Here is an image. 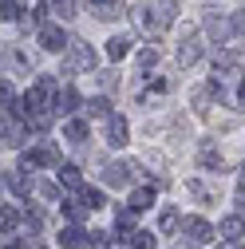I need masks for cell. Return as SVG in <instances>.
<instances>
[{
    "label": "cell",
    "instance_id": "ab89813d",
    "mask_svg": "<svg viewBox=\"0 0 245 249\" xmlns=\"http://www.w3.org/2000/svg\"><path fill=\"white\" fill-rule=\"evenodd\" d=\"M218 249H245V245H241V237H226V245H218Z\"/></svg>",
    "mask_w": 245,
    "mask_h": 249
},
{
    "label": "cell",
    "instance_id": "8d00e7d4",
    "mask_svg": "<svg viewBox=\"0 0 245 249\" xmlns=\"http://www.w3.org/2000/svg\"><path fill=\"white\" fill-rule=\"evenodd\" d=\"M12 99H16V95H12V83H8V79H0V107H8Z\"/></svg>",
    "mask_w": 245,
    "mask_h": 249
},
{
    "label": "cell",
    "instance_id": "f35d334b",
    "mask_svg": "<svg viewBox=\"0 0 245 249\" xmlns=\"http://www.w3.org/2000/svg\"><path fill=\"white\" fill-rule=\"evenodd\" d=\"M237 213L245 217V182H241V190H237Z\"/></svg>",
    "mask_w": 245,
    "mask_h": 249
},
{
    "label": "cell",
    "instance_id": "ba28073f",
    "mask_svg": "<svg viewBox=\"0 0 245 249\" xmlns=\"http://www.w3.org/2000/svg\"><path fill=\"white\" fill-rule=\"evenodd\" d=\"M166 91H170V83H166V79H158V75H155V79H146V83H142V87H139V95H135V99H139V103H142V107H146V103H158V99H162V95H166Z\"/></svg>",
    "mask_w": 245,
    "mask_h": 249
},
{
    "label": "cell",
    "instance_id": "30bf717a",
    "mask_svg": "<svg viewBox=\"0 0 245 249\" xmlns=\"http://www.w3.org/2000/svg\"><path fill=\"white\" fill-rule=\"evenodd\" d=\"M135 178V162H111L107 170H103V182L107 186H127Z\"/></svg>",
    "mask_w": 245,
    "mask_h": 249
},
{
    "label": "cell",
    "instance_id": "9c48e42d",
    "mask_svg": "<svg viewBox=\"0 0 245 249\" xmlns=\"http://www.w3.org/2000/svg\"><path fill=\"white\" fill-rule=\"evenodd\" d=\"M127 135H131L127 119L111 111V115H107V142H111V146H127Z\"/></svg>",
    "mask_w": 245,
    "mask_h": 249
},
{
    "label": "cell",
    "instance_id": "3957f363",
    "mask_svg": "<svg viewBox=\"0 0 245 249\" xmlns=\"http://www.w3.org/2000/svg\"><path fill=\"white\" fill-rule=\"evenodd\" d=\"M95 68V52H91L83 40H68V64H64V75L68 71H91Z\"/></svg>",
    "mask_w": 245,
    "mask_h": 249
},
{
    "label": "cell",
    "instance_id": "ffe728a7",
    "mask_svg": "<svg viewBox=\"0 0 245 249\" xmlns=\"http://www.w3.org/2000/svg\"><path fill=\"white\" fill-rule=\"evenodd\" d=\"M87 213H91V210H87L79 198H64V217H68V222H83Z\"/></svg>",
    "mask_w": 245,
    "mask_h": 249
},
{
    "label": "cell",
    "instance_id": "d6a6232c",
    "mask_svg": "<svg viewBox=\"0 0 245 249\" xmlns=\"http://www.w3.org/2000/svg\"><path fill=\"white\" fill-rule=\"evenodd\" d=\"M155 64H158V48H142V52H139V68H142V71H150Z\"/></svg>",
    "mask_w": 245,
    "mask_h": 249
},
{
    "label": "cell",
    "instance_id": "1f68e13d",
    "mask_svg": "<svg viewBox=\"0 0 245 249\" xmlns=\"http://www.w3.org/2000/svg\"><path fill=\"white\" fill-rule=\"evenodd\" d=\"M107 245H111V230H95L87 237V249H107Z\"/></svg>",
    "mask_w": 245,
    "mask_h": 249
},
{
    "label": "cell",
    "instance_id": "4dcf8cb0",
    "mask_svg": "<svg viewBox=\"0 0 245 249\" xmlns=\"http://www.w3.org/2000/svg\"><path fill=\"white\" fill-rule=\"evenodd\" d=\"M186 190H190V198H198L202 206H213V194L206 190V186H202V182H186Z\"/></svg>",
    "mask_w": 245,
    "mask_h": 249
},
{
    "label": "cell",
    "instance_id": "5b68a950",
    "mask_svg": "<svg viewBox=\"0 0 245 249\" xmlns=\"http://www.w3.org/2000/svg\"><path fill=\"white\" fill-rule=\"evenodd\" d=\"M20 162H24V170H40V166H59V150H55L52 142H44V146H32V150H24V154H20Z\"/></svg>",
    "mask_w": 245,
    "mask_h": 249
},
{
    "label": "cell",
    "instance_id": "ac0fdd59",
    "mask_svg": "<svg viewBox=\"0 0 245 249\" xmlns=\"http://www.w3.org/2000/svg\"><path fill=\"white\" fill-rule=\"evenodd\" d=\"M16 226H20V210L0 202V233H16Z\"/></svg>",
    "mask_w": 245,
    "mask_h": 249
},
{
    "label": "cell",
    "instance_id": "74e56055",
    "mask_svg": "<svg viewBox=\"0 0 245 249\" xmlns=\"http://www.w3.org/2000/svg\"><path fill=\"white\" fill-rule=\"evenodd\" d=\"M233 32L245 40V12H233Z\"/></svg>",
    "mask_w": 245,
    "mask_h": 249
},
{
    "label": "cell",
    "instance_id": "5bb4252c",
    "mask_svg": "<svg viewBox=\"0 0 245 249\" xmlns=\"http://www.w3.org/2000/svg\"><path fill=\"white\" fill-rule=\"evenodd\" d=\"M20 142H24V127H20V123L0 119V146H20Z\"/></svg>",
    "mask_w": 245,
    "mask_h": 249
},
{
    "label": "cell",
    "instance_id": "d4e9b609",
    "mask_svg": "<svg viewBox=\"0 0 245 249\" xmlns=\"http://www.w3.org/2000/svg\"><path fill=\"white\" fill-rule=\"evenodd\" d=\"M131 52V36H115V40H107V55L111 59H122Z\"/></svg>",
    "mask_w": 245,
    "mask_h": 249
},
{
    "label": "cell",
    "instance_id": "d590c367",
    "mask_svg": "<svg viewBox=\"0 0 245 249\" xmlns=\"http://www.w3.org/2000/svg\"><path fill=\"white\" fill-rule=\"evenodd\" d=\"M55 12L64 16V20H71L75 16V0H55Z\"/></svg>",
    "mask_w": 245,
    "mask_h": 249
},
{
    "label": "cell",
    "instance_id": "f1b7e54d",
    "mask_svg": "<svg viewBox=\"0 0 245 249\" xmlns=\"http://www.w3.org/2000/svg\"><path fill=\"white\" fill-rule=\"evenodd\" d=\"M241 230H245V226H241V213H233V217H226V222H222L218 233H222V237H241Z\"/></svg>",
    "mask_w": 245,
    "mask_h": 249
},
{
    "label": "cell",
    "instance_id": "836d02e7",
    "mask_svg": "<svg viewBox=\"0 0 245 249\" xmlns=\"http://www.w3.org/2000/svg\"><path fill=\"white\" fill-rule=\"evenodd\" d=\"M24 217H28V226H32V233H40V226H44V210H40V206H28Z\"/></svg>",
    "mask_w": 245,
    "mask_h": 249
},
{
    "label": "cell",
    "instance_id": "cb8c5ba5",
    "mask_svg": "<svg viewBox=\"0 0 245 249\" xmlns=\"http://www.w3.org/2000/svg\"><path fill=\"white\" fill-rule=\"evenodd\" d=\"M20 12H24V4H20V0H0V20L16 24V20H24Z\"/></svg>",
    "mask_w": 245,
    "mask_h": 249
},
{
    "label": "cell",
    "instance_id": "44dd1931",
    "mask_svg": "<svg viewBox=\"0 0 245 249\" xmlns=\"http://www.w3.org/2000/svg\"><path fill=\"white\" fill-rule=\"evenodd\" d=\"M127 249H155V233H146V230H131V233H127Z\"/></svg>",
    "mask_w": 245,
    "mask_h": 249
},
{
    "label": "cell",
    "instance_id": "7c38bea8",
    "mask_svg": "<svg viewBox=\"0 0 245 249\" xmlns=\"http://www.w3.org/2000/svg\"><path fill=\"white\" fill-rule=\"evenodd\" d=\"M75 198H79V202H83V206H87L91 213H95V210H103V206H107V198H103V190H95V186H83V182L75 186Z\"/></svg>",
    "mask_w": 245,
    "mask_h": 249
},
{
    "label": "cell",
    "instance_id": "603a6c76",
    "mask_svg": "<svg viewBox=\"0 0 245 249\" xmlns=\"http://www.w3.org/2000/svg\"><path fill=\"white\" fill-rule=\"evenodd\" d=\"M55 178H59V186H71V190L83 182V178H79V166H71V162H64V166H59V170H55Z\"/></svg>",
    "mask_w": 245,
    "mask_h": 249
},
{
    "label": "cell",
    "instance_id": "52a82bcc",
    "mask_svg": "<svg viewBox=\"0 0 245 249\" xmlns=\"http://www.w3.org/2000/svg\"><path fill=\"white\" fill-rule=\"evenodd\" d=\"M198 59H202V40H198V36L190 32L186 40L178 44V68H194Z\"/></svg>",
    "mask_w": 245,
    "mask_h": 249
},
{
    "label": "cell",
    "instance_id": "4fadbf2b",
    "mask_svg": "<svg viewBox=\"0 0 245 249\" xmlns=\"http://www.w3.org/2000/svg\"><path fill=\"white\" fill-rule=\"evenodd\" d=\"M55 237H59V245H64V249H79V245H87V233L79 230V222H71V226H64V230H59Z\"/></svg>",
    "mask_w": 245,
    "mask_h": 249
},
{
    "label": "cell",
    "instance_id": "e0dca14e",
    "mask_svg": "<svg viewBox=\"0 0 245 249\" xmlns=\"http://www.w3.org/2000/svg\"><path fill=\"white\" fill-rule=\"evenodd\" d=\"M198 166H202V170H222V166H226V159H222V150H218V146H202Z\"/></svg>",
    "mask_w": 245,
    "mask_h": 249
},
{
    "label": "cell",
    "instance_id": "d6986e66",
    "mask_svg": "<svg viewBox=\"0 0 245 249\" xmlns=\"http://www.w3.org/2000/svg\"><path fill=\"white\" fill-rule=\"evenodd\" d=\"M64 139H68V142H83V139H87V123H83V119H68V123H64Z\"/></svg>",
    "mask_w": 245,
    "mask_h": 249
},
{
    "label": "cell",
    "instance_id": "8fae6325",
    "mask_svg": "<svg viewBox=\"0 0 245 249\" xmlns=\"http://www.w3.org/2000/svg\"><path fill=\"white\" fill-rule=\"evenodd\" d=\"M213 237V230H210V222H202V217H190L186 222V245L194 249V245H206Z\"/></svg>",
    "mask_w": 245,
    "mask_h": 249
},
{
    "label": "cell",
    "instance_id": "2e32d148",
    "mask_svg": "<svg viewBox=\"0 0 245 249\" xmlns=\"http://www.w3.org/2000/svg\"><path fill=\"white\" fill-rule=\"evenodd\" d=\"M55 111L59 115H71V111H79V91L68 83L64 91H59V99H55Z\"/></svg>",
    "mask_w": 245,
    "mask_h": 249
},
{
    "label": "cell",
    "instance_id": "e575fe53",
    "mask_svg": "<svg viewBox=\"0 0 245 249\" xmlns=\"http://www.w3.org/2000/svg\"><path fill=\"white\" fill-rule=\"evenodd\" d=\"M119 230H122V237L135 230V210H119Z\"/></svg>",
    "mask_w": 245,
    "mask_h": 249
},
{
    "label": "cell",
    "instance_id": "4316f807",
    "mask_svg": "<svg viewBox=\"0 0 245 249\" xmlns=\"http://www.w3.org/2000/svg\"><path fill=\"white\" fill-rule=\"evenodd\" d=\"M178 222H182V217H178V210L170 206V210H162V217H158V233H174L178 230Z\"/></svg>",
    "mask_w": 245,
    "mask_h": 249
},
{
    "label": "cell",
    "instance_id": "6da1fadb",
    "mask_svg": "<svg viewBox=\"0 0 245 249\" xmlns=\"http://www.w3.org/2000/svg\"><path fill=\"white\" fill-rule=\"evenodd\" d=\"M131 20H135V28H139L146 40H158L166 28L174 24V0H155V4H142V8L131 12Z\"/></svg>",
    "mask_w": 245,
    "mask_h": 249
},
{
    "label": "cell",
    "instance_id": "7a4b0ae2",
    "mask_svg": "<svg viewBox=\"0 0 245 249\" xmlns=\"http://www.w3.org/2000/svg\"><path fill=\"white\" fill-rule=\"evenodd\" d=\"M210 87H213V95H218L226 107H233V111H245V75L237 71V64L213 68V79H210Z\"/></svg>",
    "mask_w": 245,
    "mask_h": 249
},
{
    "label": "cell",
    "instance_id": "7402d4cb",
    "mask_svg": "<svg viewBox=\"0 0 245 249\" xmlns=\"http://www.w3.org/2000/svg\"><path fill=\"white\" fill-rule=\"evenodd\" d=\"M4 182L12 186V190H16L20 198H28V194H32V182H28V178H24L20 170H8V174H4Z\"/></svg>",
    "mask_w": 245,
    "mask_h": 249
},
{
    "label": "cell",
    "instance_id": "484cf974",
    "mask_svg": "<svg viewBox=\"0 0 245 249\" xmlns=\"http://www.w3.org/2000/svg\"><path fill=\"white\" fill-rule=\"evenodd\" d=\"M150 202H155V186H146V190H135V194H131V210H135V213L146 210Z\"/></svg>",
    "mask_w": 245,
    "mask_h": 249
},
{
    "label": "cell",
    "instance_id": "83f0119b",
    "mask_svg": "<svg viewBox=\"0 0 245 249\" xmlns=\"http://www.w3.org/2000/svg\"><path fill=\"white\" fill-rule=\"evenodd\" d=\"M87 115L91 119H107L111 115V99H103V95L99 99H87Z\"/></svg>",
    "mask_w": 245,
    "mask_h": 249
},
{
    "label": "cell",
    "instance_id": "60d3db41",
    "mask_svg": "<svg viewBox=\"0 0 245 249\" xmlns=\"http://www.w3.org/2000/svg\"><path fill=\"white\" fill-rule=\"evenodd\" d=\"M241 182H245V166H241Z\"/></svg>",
    "mask_w": 245,
    "mask_h": 249
},
{
    "label": "cell",
    "instance_id": "f546056e",
    "mask_svg": "<svg viewBox=\"0 0 245 249\" xmlns=\"http://www.w3.org/2000/svg\"><path fill=\"white\" fill-rule=\"evenodd\" d=\"M210 95H213V87H198V91H194V111H198V115L210 111Z\"/></svg>",
    "mask_w": 245,
    "mask_h": 249
},
{
    "label": "cell",
    "instance_id": "b9f144b4",
    "mask_svg": "<svg viewBox=\"0 0 245 249\" xmlns=\"http://www.w3.org/2000/svg\"><path fill=\"white\" fill-rule=\"evenodd\" d=\"M4 249H16V245H4Z\"/></svg>",
    "mask_w": 245,
    "mask_h": 249
},
{
    "label": "cell",
    "instance_id": "277c9868",
    "mask_svg": "<svg viewBox=\"0 0 245 249\" xmlns=\"http://www.w3.org/2000/svg\"><path fill=\"white\" fill-rule=\"evenodd\" d=\"M206 36L213 44H229L233 40V20H226L218 8H206Z\"/></svg>",
    "mask_w": 245,
    "mask_h": 249
},
{
    "label": "cell",
    "instance_id": "8992f818",
    "mask_svg": "<svg viewBox=\"0 0 245 249\" xmlns=\"http://www.w3.org/2000/svg\"><path fill=\"white\" fill-rule=\"evenodd\" d=\"M40 48H44V52H64V48H68L64 28H55V24H40Z\"/></svg>",
    "mask_w": 245,
    "mask_h": 249
},
{
    "label": "cell",
    "instance_id": "9a60e30c",
    "mask_svg": "<svg viewBox=\"0 0 245 249\" xmlns=\"http://www.w3.org/2000/svg\"><path fill=\"white\" fill-rule=\"evenodd\" d=\"M87 4H91V12H95L99 20H115L122 12V0H87Z\"/></svg>",
    "mask_w": 245,
    "mask_h": 249
}]
</instances>
